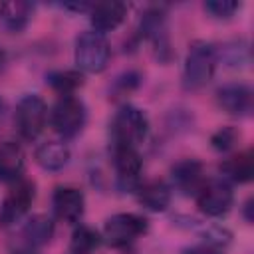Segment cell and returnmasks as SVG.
<instances>
[{
	"instance_id": "cell-10",
	"label": "cell",
	"mask_w": 254,
	"mask_h": 254,
	"mask_svg": "<svg viewBox=\"0 0 254 254\" xmlns=\"http://www.w3.org/2000/svg\"><path fill=\"white\" fill-rule=\"evenodd\" d=\"M216 103L222 111L234 117H248L254 107V93L242 81H230L216 89Z\"/></svg>"
},
{
	"instance_id": "cell-3",
	"label": "cell",
	"mask_w": 254,
	"mask_h": 254,
	"mask_svg": "<svg viewBox=\"0 0 254 254\" xmlns=\"http://www.w3.org/2000/svg\"><path fill=\"white\" fill-rule=\"evenodd\" d=\"M111 56L109 42L103 34L87 30L75 38L73 60L81 73H99L107 67Z\"/></svg>"
},
{
	"instance_id": "cell-16",
	"label": "cell",
	"mask_w": 254,
	"mask_h": 254,
	"mask_svg": "<svg viewBox=\"0 0 254 254\" xmlns=\"http://www.w3.org/2000/svg\"><path fill=\"white\" fill-rule=\"evenodd\" d=\"M171 187L163 181H147L137 189L139 202L151 212H163L171 204Z\"/></svg>"
},
{
	"instance_id": "cell-13",
	"label": "cell",
	"mask_w": 254,
	"mask_h": 254,
	"mask_svg": "<svg viewBox=\"0 0 254 254\" xmlns=\"http://www.w3.org/2000/svg\"><path fill=\"white\" fill-rule=\"evenodd\" d=\"M87 14H89L91 28L105 36V32L117 30L123 24V20L127 16V4H123L119 0L97 2V4H91V10Z\"/></svg>"
},
{
	"instance_id": "cell-8",
	"label": "cell",
	"mask_w": 254,
	"mask_h": 254,
	"mask_svg": "<svg viewBox=\"0 0 254 254\" xmlns=\"http://www.w3.org/2000/svg\"><path fill=\"white\" fill-rule=\"evenodd\" d=\"M194 198L198 210L210 218L224 216L234 204V192L224 179H206Z\"/></svg>"
},
{
	"instance_id": "cell-23",
	"label": "cell",
	"mask_w": 254,
	"mask_h": 254,
	"mask_svg": "<svg viewBox=\"0 0 254 254\" xmlns=\"http://www.w3.org/2000/svg\"><path fill=\"white\" fill-rule=\"evenodd\" d=\"M240 141V133L234 127H220L218 131L212 133L210 137V145L214 151L218 153H228L236 147V143Z\"/></svg>"
},
{
	"instance_id": "cell-30",
	"label": "cell",
	"mask_w": 254,
	"mask_h": 254,
	"mask_svg": "<svg viewBox=\"0 0 254 254\" xmlns=\"http://www.w3.org/2000/svg\"><path fill=\"white\" fill-rule=\"evenodd\" d=\"M6 62H8V56H6V50L0 46V69H4V65H6Z\"/></svg>"
},
{
	"instance_id": "cell-25",
	"label": "cell",
	"mask_w": 254,
	"mask_h": 254,
	"mask_svg": "<svg viewBox=\"0 0 254 254\" xmlns=\"http://www.w3.org/2000/svg\"><path fill=\"white\" fill-rule=\"evenodd\" d=\"M202 236H204V242L202 244H208V246H224L230 242V232L222 226H216V224H210L206 228H202Z\"/></svg>"
},
{
	"instance_id": "cell-29",
	"label": "cell",
	"mask_w": 254,
	"mask_h": 254,
	"mask_svg": "<svg viewBox=\"0 0 254 254\" xmlns=\"http://www.w3.org/2000/svg\"><path fill=\"white\" fill-rule=\"evenodd\" d=\"M12 254H36V252H34V248H32V246H28V244H26V246H22V248H16Z\"/></svg>"
},
{
	"instance_id": "cell-19",
	"label": "cell",
	"mask_w": 254,
	"mask_h": 254,
	"mask_svg": "<svg viewBox=\"0 0 254 254\" xmlns=\"http://www.w3.org/2000/svg\"><path fill=\"white\" fill-rule=\"evenodd\" d=\"M220 173L224 175V179L232 181V183H248L254 175V155L252 151H240L232 157H228L222 165H220Z\"/></svg>"
},
{
	"instance_id": "cell-11",
	"label": "cell",
	"mask_w": 254,
	"mask_h": 254,
	"mask_svg": "<svg viewBox=\"0 0 254 254\" xmlns=\"http://www.w3.org/2000/svg\"><path fill=\"white\" fill-rule=\"evenodd\" d=\"M171 183L183 194H196L206 183L204 167L196 159H183L171 167Z\"/></svg>"
},
{
	"instance_id": "cell-28",
	"label": "cell",
	"mask_w": 254,
	"mask_h": 254,
	"mask_svg": "<svg viewBox=\"0 0 254 254\" xmlns=\"http://www.w3.org/2000/svg\"><path fill=\"white\" fill-rule=\"evenodd\" d=\"M252 198H248L246 202H244V218H246V222H252Z\"/></svg>"
},
{
	"instance_id": "cell-20",
	"label": "cell",
	"mask_w": 254,
	"mask_h": 254,
	"mask_svg": "<svg viewBox=\"0 0 254 254\" xmlns=\"http://www.w3.org/2000/svg\"><path fill=\"white\" fill-rule=\"evenodd\" d=\"M46 81L60 95H73L83 85V73L79 69H56L46 75Z\"/></svg>"
},
{
	"instance_id": "cell-26",
	"label": "cell",
	"mask_w": 254,
	"mask_h": 254,
	"mask_svg": "<svg viewBox=\"0 0 254 254\" xmlns=\"http://www.w3.org/2000/svg\"><path fill=\"white\" fill-rule=\"evenodd\" d=\"M139 83H141V75L137 71H125L113 81V89H115V93L125 95V93H131L133 89H137Z\"/></svg>"
},
{
	"instance_id": "cell-18",
	"label": "cell",
	"mask_w": 254,
	"mask_h": 254,
	"mask_svg": "<svg viewBox=\"0 0 254 254\" xmlns=\"http://www.w3.org/2000/svg\"><path fill=\"white\" fill-rule=\"evenodd\" d=\"M56 224L48 214H32L24 226H22V236L26 238V244L32 248L44 246L54 238Z\"/></svg>"
},
{
	"instance_id": "cell-12",
	"label": "cell",
	"mask_w": 254,
	"mask_h": 254,
	"mask_svg": "<svg viewBox=\"0 0 254 254\" xmlns=\"http://www.w3.org/2000/svg\"><path fill=\"white\" fill-rule=\"evenodd\" d=\"M52 206L60 220L73 224V222H79V218L83 216L85 196L75 187H58L52 196Z\"/></svg>"
},
{
	"instance_id": "cell-1",
	"label": "cell",
	"mask_w": 254,
	"mask_h": 254,
	"mask_svg": "<svg viewBox=\"0 0 254 254\" xmlns=\"http://www.w3.org/2000/svg\"><path fill=\"white\" fill-rule=\"evenodd\" d=\"M218 65L216 46L206 40H196L189 46L183 65V87L187 91L202 89L214 75Z\"/></svg>"
},
{
	"instance_id": "cell-7",
	"label": "cell",
	"mask_w": 254,
	"mask_h": 254,
	"mask_svg": "<svg viewBox=\"0 0 254 254\" xmlns=\"http://www.w3.org/2000/svg\"><path fill=\"white\" fill-rule=\"evenodd\" d=\"M36 198V185L30 179H18L16 183H12L10 190L6 192L2 204H0V226H12L16 222H20L32 202Z\"/></svg>"
},
{
	"instance_id": "cell-21",
	"label": "cell",
	"mask_w": 254,
	"mask_h": 254,
	"mask_svg": "<svg viewBox=\"0 0 254 254\" xmlns=\"http://www.w3.org/2000/svg\"><path fill=\"white\" fill-rule=\"evenodd\" d=\"M99 244H101V234L87 224H79L71 232L69 254H91L93 250L99 248Z\"/></svg>"
},
{
	"instance_id": "cell-15",
	"label": "cell",
	"mask_w": 254,
	"mask_h": 254,
	"mask_svg": "<svg viewBox=\"0 0 254 254\" xmlns=\"http://www.w3.org/2000/svg\"><path fill=\"white\" fill-rule=\"evenodd\" d=\"M34 14V6L26 0H10L0 4V26L10 34L26 30Z\"/></svg>"
},
{
	"instance_id": "cell-5",
	"label": "cell",
	"mask_w": 254,
	"mask_h": 254,
	"mask_svg": "<svg viewBox=\"0 0 254 254\" xmlns=\"http://www.w3.org/2000/svg\"><path fill=\"white\" fill-rule=\"evenodd\" d=\"M50 121L62 139H71L81 133L87 121L85 103L75 95H62L50 111Z\"/></svg>"
},
{
	"instance_id": "cell-31",
	"label": "cell",
	"mask_w": 254,
	"mask_h": 254,
	"mask_svg": "<svg viewBox=\"0 0 254 254\" xmlns=\"http://www.w3.org/2000/svg\"><path fill=\"white\" fill-rule=\"evenodd\" d=\"M2 113H4V101L0 99V117H2Z\"/></svg>"
},
{
	"instance_id": "cell-27",
	"label": "cell",
	"mask_w": 254,
	"mask_h": 254,
	"mask_svg": "<svg viewBox=\"0 0 254 254\" xmlns=\"http://www.w3.org/2000/svg\"><path fill=\"white\" fill-rule=\"evenodd\" d=\"M183 254H222V250L216 246H208V244H196V246L185 248Z\"/></svg>"
},
{
	"instance_id": "cell-17",
	"label": "cell",
	"mask_w": 254,
	"mask_h": 254,
	"mask_svg": "<svg viewBox=\"0 0 254 254\" xmlns=\"http://www.w3.org/2000/svg\"><path fill=\"white\" fill-rule=\"evenodd\" d=\"M36 163L44 171H62L69 163V147L64 141H46L36 149Z\"/></svg>"
},
{
	"instance_id": "cell-14",
	"label": "cell",
	"mask_w": 254,
	"mask_h": 254,
	"mask_svg": "<svg viewBox=\"0 0 254 254\" xmlns=\"http://www.w3.org/2000/svg\"><path fill=\"white\" fill-rule=\"evenodd\" d=\"M26 167V153L20 143L4 141L0 143V181L2 183H16L22 179Z\"/></svg>"
},
{
	"instance_id": "cell-6",
	"label": "cell",
	"mask_w": 254,
	"mask_h": 254,
	"mask_svg": "<svg viewBox=\"0 0 254 254\" xmlns=\"http://www.w3.org/2000/svg\"><path fill=\"white\" fill-rule=\"evenodd\" d=\"M48 121V105L36 93H26L20 97L14 113V123L24 141H36Z\"/></svg>"
},
{
	"instance_id": "cell-24",
	"label": "cell",
	"mask_w": 254,
	"mask_h": 254,
	"mask_svg": "<svg viewBox=\"0 0 254 254\" xmlns=\"http://www.w3.org/2000/svg\"><path fill=\"white\" fill-rule=\"evenodd\" d=\"M240 8H242V4L234 2V0H208V2H204V10L216 20H228Z\"/></svg>"
},
{
	"instance_id": "cell-2",
	"label": "cell",
	"mask_w": 254,
	"mask_h": 254,
	"mask_svg": "<svg viewBox=\"0 0 254 254\" xmlns=\"http://www.w3.org/2000/svg\"><path fill=\"white\" fill-rule=\"evenodd\" d=\"M149 119L143 109L135 105H121L119 111L111 119V143L113 147H133L137 149L139 143L147 137Z\"/></svg>"
},
{
	"instance_id": "cell-9",
	"label": "cell",
	"mask_w": 254,
	"mask_h": 254,
	"mask_svg": "<svg viewBox=\"0 0 254 254\" xmlns=\"http://www.w3.org/2000/svg\"><path fill=\"white\" fill-rule=\"evenodd\" d=\"M113 167H115V185L119 190H137L143 173V161L137 149L133 147H111Z\"/></svg>"
},
{
	"instance_id": "cell-22",
	"label": "cell",
	"mask_w": 254,
	"mask_h": 254,
	"mask_svg": "<svg viewBox=\"0 0 254 254\" xmlns=\"http://www.w3.org/2000/svg\"><path fill=\"white\" fill-rule=\"evenodd\" d=\"M216 54H218V62L222 60L226 65L230 67H246L250 64V48L244 40H232L228 44H224V48H216Z\"/></svg>"
},
{
	"instance_id": "cell-4",
	"label": "cell",
	"mask_w": 254,
	"mask_h": 254,
	"mask_svg": "<svg viewBox=\"0 0 254 254\" xmlns=\"http://www.w3.org/2000/svg\"><path fill=\"white\" fill-rule=\"evenodd\" d=\"M149 228V222L145 216L135 212H117L109 216L103 224L101 240H105L111 248H129L135 244Z\"/></svg>"
}]
</instances>
